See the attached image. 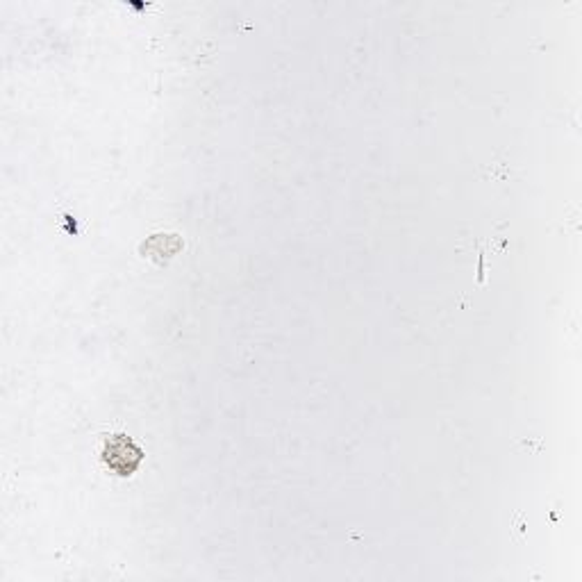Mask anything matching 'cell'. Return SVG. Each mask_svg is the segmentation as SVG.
<instances>
[{"instance_id":"6da1fadb","label":"cell","mask_w":582,"mask_h":582,"mask_svg":"<svg viewBox=\"0 0 582 582\" xmlns=\"http://www.w3.org/2000/svg\"><path fill=\"white\" fill-rule=\"evenodd\" d=\"M144 460V451L126 435H114L105 442L103 462L116 476H132Z\"/></svg>"}]
</instances>
